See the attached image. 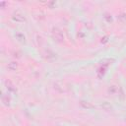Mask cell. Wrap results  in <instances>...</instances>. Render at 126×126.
<instances>
[{"label": "cell", "instance_id": "cell-14", "mask_svg": "<svg viewBox=\"0 0 126 126\" xmlns=\"http://www.w3.org/2000/svg\"><path fill=\"white\" fill-rule=\"evenodd\" d=\"M107 38H108L107 36H104V37H102V38H101V40H100V41L104 43V42H106V41H107Z\"/></svg>", "mask_w": 126, "mask_h": 126}, {"label": "cell", "instance_id": "cell-3", "mask_svg": "<svg viewBox=\"0 0 126 126\" xmlns=\"http://www.w3.org/2000/svg\"><path fill=\"white\" fill-rule=\"evenodd\" d=\"M5 86H6V89L8 90V92H10V93H13V94H16L17 93V89H16V87L12 84V82H10V81H5Z\"/></svg>", "mask_w": 126, "mask_h": 126}, {"label": "cell", "instance_id": "cell-7", "mask_svg": "<svg viewBox=\"0 0 126 126\" xmlns=\"http://www.w3.org/2000/svg\"><path fill=\"white\" fill-rule=\"evenodd\" d=\"M105 69H106V67H104V66H101L97 69V75H98L99 78H101L105 74Z\"/></svg>", "mask_w": 126, "mask_h": 126}, {"label": "cell", "instance_id": "cell-1", "mask_svg": "<svg viewBox=\"0 0 126 126\" xmlns=\"http://www.w3.org/2000/svg\"><path fill=\"white\" fill-rule=\"evenodd\" d=\"M51 35L53 37L54 40H56L57 42H63L64 41V34L63 32L57 28V27H53L51 30Z\"/></svg>", "mask_w": 126, "mask_h": 126}, {"label": "cell", "instance_id": "cell-6", "mask_svg": "<svg viewBox=\"0 0 126 126\" xmlns=\"http://www.w3.org/2000/svg\"><path fill=\"white\" fill-rule=\"evenodd\" d=\"M117 19H118V21H119L120 23H122V24L126 23V14H125V13H120V14L117 16Z\"/></svg>", "mask_w": 126, "mask_h": 126}, {"label": "cell", "instance_id": "cell-4", "mask_svg": "<svg viewBox=\"0 0 126 126\" xmlns=\"http://www.w3.org/2000/svg\"><path fill=\"white\" fill-rule=\"evenodd\" d=\"M1 100H2V102H3V104H5V105H10V102H11V98H10V96L8 95V94H2V95H1Z\"/></svg>", "mask_w": 126, "mask_h": 126}, {"label": "cell", "instance_id": "cell-10", "mask_svg": "<svg viewBox=\"0 0 126 126\" xmlns=\"http://www.w3.org/2000/svg\"><path fill=\"white\" fill-rule=\"evenodd\" d=\"M116 91H117L116 86H111V87L108 89V93H110V94H115Z\"/></svg>", "mask_w": 126, "mask_h": 126}, {"label": "cell", "instance_id": "cell-9", "mask_svg": "<svg viewBox=\"0 0 126 126\" xmlns=\"http://www.w3.org/2000/svg\"><path fill=\"white\" fill-rule=\"evenodd\" d=\"M15 35H16V37L18 38V40H20L21 42H25L26 37H25V35H24L23 33H21V32H17Z\"/></svg>", "mask_w": 126, "mask_h": 126}, {"label": "cell", "instance_id": "cell-5", "mask_svg": "<svg viewBox=\"0 0 126 126\" xmlns=\"http://www.w3.org/2000/svg\"><path fill=\"white\" fill-rule=\"evenodd\" d=\"M7 68H8V70H10V71H15V70L18 68V63H17L16 61H11V62L8 63Z\"/></svg>", "mask_w": 126, "mask_h": 126}, {"label": "cell", "instance_id": "cell-11", "mask_svg": "<svg viewBox=\"0 0 126 126\" xmlns=\"http://www.w3.org/2000/svg\"><path fill=\"white\" fill-rule=\"evenodd\" d=\"M104 19H105L108 23H111V22H112V17H111V15H109V14H105Z\"/></svg>", "mask_w": 126, "mask_h": 126}, {"label": "cell", "instance_id": "cell-12", "mask_svg": "<svg viewBox=\"0 0 126 126\" xmlns=\"http://www.w3.org/2000/svg\"><path fill=\"white\" fill-rule=\"evenodd\" d=\"M81 104H82L84 107H87V108H91V107H93V105H92L91 103H89V102L85 103V101H82V102H81Z\"/></svg>", "mask_w": 126, "mask_h": 126}, {"label": "cell", "instance_id": "cell-8", "mask_svg": "<svg viewBox=\"0 0 126 126\" xmlns=\"http://www.w3.org/2000/svg\"><path fill=\"white\" fill-rule=\"evenodd\" d=\"M101 107H102L104 110H106V111H109V110H111V109H112V106H111L107 101L102 102V103H101Z\"/></svg>", "mask_w": 126, "mask_h": 126}, {"label": "cell", "instance_id": "cell-13", "mask_svg": "<svg viewBox=\"0 0 126 126\" xmlns=\"http://www.w3.org/2000/svg\"><path fill=\"white\" fill-rule=\"evenodd\" d=\"M47 5H48L50 8H53V6H55V5H56V3H55L54 1H52V2H48V3H47Z\"/></svg>", "mask_w": 126, "mask_h": 126}, {"label": "cell", "instance_id": "cell-2", "mask_svg": "<svg viewBox=\"0 0 126 126\" xmlns=\"http://www.w3.org/2000/svg\"><path fill=\"white\" fill-rule=\"evenodd\" d=\"M12 19H13L15 22H18V23H23V22H25V21H26L25 16H24L23 14L19 13V12L14 13V14H13V16H12Z\"/></svg>", "mask_w": 126, "mask_h": 126}]
</instances>
